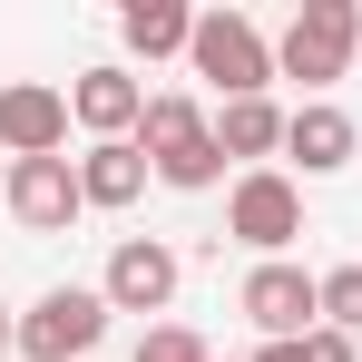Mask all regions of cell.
Returning <instances> with one entry per match:
<instances>
[{
  "label": "cell",
  "mask_w": 362,
  "mask_h": 362,
  "mask_svg": "<svg viewBox=\"0 0 362 362\" xmlns=\"http://www.w3.org/2000/svg\"><path fill=\"white\" fill-rule=\"evenodd\" d=\"M362 127L333 108V98H303L294 118H284V157H303V177H333V167H353Z\"/></svg>",
  "instance_id": "11"
},
{
  "label": "cell",
  "mask_w": 362,
  "mask_h": 362,
  "mask_svg": "<svg viewBox=\"0 0 362 362\" xmlns=\"http://www.w3.org/2000/svg\"><path fill=\"white\" fill-rule=\"evenodd\" d=\"M216 147H226V157H274V147H284V108H274V98L216 108Z\"/></svg>",
  "instance_id": "14"
},
{
  "label": "cell",
  "mask_w": 362,
  "mask_h": 362,
  "mask_svg": "<svg viewBox=\"0 0 362 362\" xmlns=\"http://www.w3.org/2000/svg\"><path fill=\"white\" fill-rule=\"evenodd\" d=\"M10 343H20V323H10V303H0V353H10Z\"/></svg>",
  "instance_id": "19"
},
{
  "label": "cell",
  "mask_w": 362,
  "mask_h": 362,
  "mask_svg": "<svg viewBox=\"0 0 362 362\" xmlns=\"http://www.w3.org/2000/svg\"><path fill=\"white\" fill-rule=\"evenodd\" d=\"M303 362H362V353H353V333H333V323H313V333H303Z\"/></svg>",
  "instance_id": "17"
},
{
  "label": "cell",
  "mask_w": 362,
  "mask_h": 362,
  "mask_svg": "<svg viewBox=\"0 0 362 362\" xmlns=\"http://www.w3.org/2000/svg\"><path fill=\"white\" fill-rule=\"evenodd\" d=\"M0 147H10V167H20V157H59L69 147V88L10 78V88H0Z\"/></svg>",
  "instance_id": "9"
},
{
  "label": "cell",
  "mask_w": 362,
  "mask_h": 362,
  "mask_svg": "<svg viewBox=\"0 0 362 362\" xmlns=\"http://www.w3.org/2000/svg\"><path fill=\"white\" fill-rule=\"evenodd\" d=\"M118 40L137 49V59H186L196 10H186V0H127V10H118Z\"/></svg>",
  "instance_id": "13"
},
{
  "label": "cell",
  "mask_w": 362,
  "mask_h": 362,
  "mask_svg": "<svg viewBox=\"0 0 362 362\" xmlns=\"http://www.w3.org/2000/svg\"><path fill=\"white\" fill-rule=\"evenodd\" d=\"M186 69L216 88V108H235V98H264V88H274V40H264L245 10H196Z\"/></svg>",
  "instance_id": "2"
},
{
  "label": "cell",
  "mask_w": 362,
  "mask_h": 362,
  "mask_svg": "<svg viewBox=\"0 0 362 362\" xmlns=\"http://www.w3.org/2000/svg\"><path fill=\"white\" fill-rule=\"evenodd\" d=\"M255 362H303V343H264V353H255Z\"/></svg>",
  "instance_id": "18"
},
{
  "label": "cell",
  "mask_w": 362,
  "mask_h": 362,
  "mask_svg": "<svg viewBox=\"0 0 362 362\" xmlns=\"http://www.w3.org/2000/svg\"><path fill=\"white\" fill-rule=\"evenodd\" d=\"M10 216H20L30 235H69V226L88 216L78 157H20V167H10Z\"/></svg>",
  "instance_id": "8"
},
{
  "label": "cell",
  "mask_w": 362,
  "mask_h": 362,
  "mask_svg": "<svg viewBox=\"0 0 362 362\" xmlns=\"http://www.w3.org/2000/svg\"><path fill=\"white\" fill-rule=\"evenodd\" d=\"M137 157L157 167V186H216L226 177V147H216V118L196 108V98H177V88H157L147 98V118H137Z\"/></svg>",
  "instance_id": "1"
},
{
  "label": "cell",
  "mask_w": 362,
  "mask_h": 362,
  "mask_svg": "<svg viewBox=\"0 0 362 362\" xmlns=\"http://www.w3.org/2000/svg\"><path fill=\"white\" fill-rule=\"evenodd\" d=\"M137 362H216V353H206V333H186V323H147V333H137Z\"/></svg>",
  "instance_id": "16"
},
{
  "label": "cell",
  "mask_w": 362,
  "mask_h": 362,
  "mask_svg": "<svg viewBox=\"0 0 362 362\" xmlns=\"http://www.w3.org/2000/svg\"><path fill=\"white\" fill-rule=\"evenodd\" d=\"M362 49V10L353 0H303L274 40V78H303V88H333Z\"/></svg>",
  "instance_id": "3"
},
{
  "label": "cell",
  "mask_w": 362,
  "mask_h": 362,
  "mask_svg": "<svg viewBox=\"0 0 362 362\" xmlns=\"http://www.w3.org/2000/svg\"><path fill=\"white\" fill-rule=\"evenodd\" d=\"M69 118L88 127V147H98V137H137V118H147V88H137L118 59H108V69H78V88H69Z\"/></svg>",
  "instance_id": "10"
},
{
  "label": "cell",
  "mask_w": 362,
  "mask_h": 362,
  "mask_svg": "<svg viewBox=\"0 0 362 362\" xmlns=\"http://www.w3.org/2000/svg\"><path fill=\"white\" fill-rule=\"evenodd\" d=\"M147 177H157V167L137 157V137H98V147L78 157V196H88L98 216H118V206H137V196H147Z\"/></svg>",
  "instance_id": "12"
},
{
  "label": "cell",
  "mask_w": 362,
  "mask_h": 362,
  "mask_svg": "<svg viewBox=\"0 0 362 362\" xmlns=\"http://www.w3.org/2000/svg\"><path fill=\"white\" fill-rule=\"evenodd\" d=\"M226 235L255 245L264 264H284V245L303 235V186L284 177V167H245L235 196H226Z\"/></svg>",
  "instance_id": "5"
},
{
  "label": "cell",
  "mask_w": 362,
  "mask_h": 362,
  "mask_svg": "<svg viewBox=\"0 0 362 362\" xmlns=\"http://www.w3.org/2000/svg\"><path fill=\"white\" fill-rule=\"evenodd\" d=\"M177 245L157 235H118V255H108V274H98V294H108V313H167L177 303Z\"/></svg>",
  "instance_id": "7"
},
{
  "label": "cell",
  "mask_w": 362,
  "mask_h": 362,
  "mask_svg": "<svg viewBox=\"0 0 362 362\" xmlns=\"http://www.w3.org/2000/svg\"><path fill=\"white\" fill-rule=\"evenodd\" d=\"M235 313L264 333V343H303L313 323H323V274H303V264H255L245 274Z\"/></svg>",
  "instance_id": "6"
},
{
  "label": "cell",
  "mask_w": 362,
  "mask_h": 362,
  "mask_svg": "<svg viewBox=\"0 0 362 362\" xmlns=\"http://www.w3.org/2000/svg\"><path fill=\"white\" fill-rule=\"evenodd\" d=\"M323 323L333 333H362V264H333L323 274Z\"/></svg>",
  "instance_id": "15"
},
{
  "label": "cell",
  "mask_w": 362,
  "mask_h": 362,
  "mask_svg": "<svg viewBox=\"0 0 362 362\" xmlns=\"http://www.w3.org/2000/svg\"><path fill=\"white\" fill-rule=\"evenodd\" d=\"M108 333V294L98 284H49V294L20 313V353L30 362H88Z\"/></svg>",
  "instance_id": "4"
}]
</instances>
